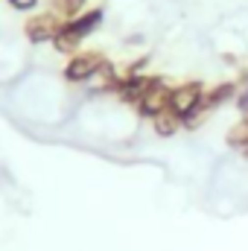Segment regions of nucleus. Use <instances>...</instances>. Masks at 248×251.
<instances>
[{"mask_svg": "<svg viewBox=\"0 0 248 251\" xmlns=\"http://www.w3.org/2000/svg\"><path fill=\"white\" fill-rule=\"evenodd\" d=\"M170 85L161 79V76H152V82H149V88H146V94L140 97V102L134 105L137 108V114L140 117H146V120H152V117H158L161 111H167L170 108Z\"/></svg>", "mask_w": 248, "mask_h": 251, "instance_id": "nucleus-5", "label": "nucleus"}, {"mask_svg": "<svg viewBox=\"0 0 248 251\" xmlns=\"http://www.w3.org/2000/svg\"><path fill=\"white\" fill-rule=\"evenodd\" d=\"M88 9V0H50V12L62 21H70Z\"/></svg>", "mask_w": 248, "mask_h": 251, "instance_id": "nucleus-7", "label": "nucleus"}, {"mask_svg": "<svg viewBox=\"0 0 248 251\" xmlns=\"http://www.w3.org/2000/svg\"><path fill=\"white\" fill-rule=\"evenodd\" d=\"M237 85L234 82H222V85H216V88H210L207 94H204V105L213 111V108H219V105H225L228 100H234L237 97Z\"/></svg>", "mask_w": 248, "mask_h": 251, "instance_id": "nucleus-6", "label": "nucleus"}, {"mask_svg": "<svg viewBox=\"0 0 248 251\" xmlns=\"http://www.w3.org/2000/svg\"><path fill=\"white\" fill-rule=\"evenodd\" d=\"M204 94H207V88L201 82H181V85H175L170 91V111L184 120V117H190L204 102Z\"/></svg>", "mask_w": 248, "mask_h": 251, "instance_id": "nucleus-3", "label": "nucleus"}, {"mask_svg": "<svg viewBox=\"0 0 248 251\" xmlns=\"http://www.w3.org/2000/svg\"><path fill=\"white\" fill-rule=\"evenodd\" d=\"M102 18H105V9H102V6H91V9H85L82 15H76V18H70V21H62V29H59V35H56V41H53L56 53H62V56H76V50L85 44V38L102 26Z\"/></svg>", "mask_w": 248, "mask_h": 251, "instance_id": "nucleus-1", "label": "nucleus"}, {"mask_svg": "<svg viewBox=\"0 0 248 251\" xmlns=\"http://www.w3.org/2000/svg\"><path fill=\"white\" fill-rule=\"evenodd\" d=\"M228 146H234V149H248V117H243L237 126H231V131H228Z\"/></svg>", "mask_w": 248, "mask_h": 251, "instance_id": "nucleus-9", "label": "nucleus"}, {"mask_svg": "<svg viewBox=\"0 0 248 251\" xmlns=\"http://www.w3.org/2000/svg\"><path fill=\"white\" fill-rule=\"evenodd\" d=\"M6 3H9L15 12H32V9H35L41 0H6Z\"/></svg>", "mask_w": 248, "mask_h": 251, "instance_id": "nucleus-10", "label": "nucleus"}, {"mask_svg": "<svg viewBox=\"0 0 248 251\" xmlns=\"http://www.w3.org/2000/svg\"><path fill=\"white\" fill-rule=\"evenodd\" d=\"M152 128H155V134H161V137H173V134H178V128H181V117H175V114L167 108V111H161L158 117H152Z\"/></svg>", "mask_w": 248, "mask_h": 251, "instance_id": "nucleus-8", "label": "nucleus"}, {"mask_svg": "<svg viewBox=\"0 0 248 251\" xmlns=\"http://www.w3.org/2000/svg\"><path fill=\"white\" fill-rule=\"evenodd\" d=\"M59 29H62V18H56L50 9H47V12H38V15H32V18H26V24H24V35H26V41L35 44V47L53 44L56 35H59Z\"/></svg>", "mask_w": 248, "mask_h": 251, "instance_id": "nucleus-4", "label": "nucleus"}, {"mask_svg": "<svg viewBox=\"0 0 248 251\" xmlns=\"http://www.w3.org/2000/svg\"><path fill=\"white\" fill-rule=\"evenodd\" d=\"M105 62H108V59H105L102 53H97V50H85V53H76V56L67 59L62 76H64V82H70V85H85V82L97 79L99 67H102Z\"/></svg>", "mask_w": 248, "mask_h": 251, "instance_id": "nucleus-2", "label": "nucleus"}]
</instances>
